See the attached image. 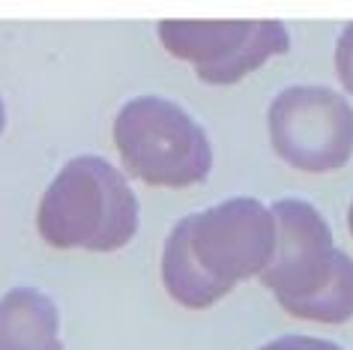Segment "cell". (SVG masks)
<instances>
[{"mask_svg":"<svg viewBox=\"0 0 353 350\" xmlns=\"http://www.w3.org/2000/svg\"><path fill=\"white\" fill-rule=\"evenodd\" d=\"M159 276H162V287L176 305L192 311L210 309L219 300H225V294L201 273L198 264L189 255L186 246V231H183L180 218L174 222V227L168 231L162 258H159Z\"/></svg>","mask_w":353,"mask_h":350,"instance_id":"8","label":"cell"},{"mask_svg":"<svg viewBox=\"0 0 353 350\" xmlns=\"http://www.w3.org/2000/svg\"><path fill=\"white\" fill-rule=\"evenodd\" d=\"M0 350H66L60 309L46 291L15 285L0 294Z\"/></svg>","mask_w":353,"mask_h":350,"instance_id":"7","label":"cell"},{"mask_svg":"<svg viewBox=\"0 0 353 350\" xmlns=\"http://www.w3.org/2000/svg\"><path fill=\"white\" fill-rule=\"evenodd\" d=\"M123 174L153 189H189L213 171L207 129L180 102L141 93L120 105L111 123Z\"/></svg>","mask_w":353,"mask_h":350,"instance_id":"3","label":"cell"},{"mask_svg":"<svg viewBox=\"0 0 353 350\" xmlns=\"http://www.w3.org/2000/svg\"><path fill=\"white\" fill-rule=\"evenodd\" d=\"M198 269L225 296L240 282L261 278L276 249V218L270 204L234 195L180 218Z\"/></svg>","mask_w":353,"mask_h":350,"instance_id":"5","label":"cell"},{"mask_svg":"<svg viewBox=\"0 0 353 350\" xmlns=\"http://www.w3.org/2000/svg\"><path fill=\"white\" fill-rule=\"evenodd\" d=\"M156 37L210 87H231L290 51V30L276 19H168L156 24Z\"/></svg>","mask_w":353,"mask_h":350,"instance_id":"6","label":"cell"},{"mask_svg":"<svg viewBox=\"0 0 353 350\" xmlns=\"http://www.w3.org/2000/svg\"><path fill=\"white\" fill-rule=\"evenodd\" d=\"M332 63H335V75H339L344 93L353 96V21L344 24L341 33H339V39H335Z\"/></svg>","mask_w":353,"mask_h":350,"instance_id":"9","label":"cell"},{"mask_svg":"<svg viewBox=\"0 0 353 350\" xmlns=\"http://www.w3.org/2000/svg\"><path fill=\"white\" fill-rule=\"evenodd\" d=\"M267 132L294 171H341L353 159V102L326 84L281 87L267 108Z\"/></svg>","mask_w":353,"mask_h":350,"instance_id":"4","label":"cell"},{"mask_svg":"<svg viewBox=\"0 0 353 350\" xmlns=\"http://www.w3.org/2000/svg\"><path fill=\"white\" fill-rule=\"evenodd\" d=\"M258 350H344L341 344H335L330 338L321 336H305V332H285L279 338H270L267 344H261Z\"/></svg>","mask_w":353,"mask_h":350,"instance_id":"10","label":"cell"},{"mask_svg":"<svg viewBox=\"0 0 353 350\" xmlns=\"http://www.w3.org/2000/svg\"><path fill=\"white\" fill-rule=\"evenodd\" d=\"M347 231H350V237H353V200H350V207H347Z\"/></svg>","mask_w":353,"mask_h":350,"instance_id":"12","label":"cell"},{"mask_svg":"<svg viewBox=\"0 0 353 350\" xmlns=\"http://www.w3.org/2000/svg\"><path fill=\"white\" fill-rule=\"evenodd\" d=\"M270 209L276 249L261 285L276 296L279 309L326 327L353 320V258L335 246L323 213L303 198H279Z\"/></svg>","mask_w":353,"mask_h":350,"instance_id":"1","label":"cell"},{"mask_svg":"<svg viewBox=\"0 0 353 350\" xmlns=\"http://www.w3.org/2000/svg\"><path fill=\"white\" fill-rule=\"evenodd\" d=\"M6 129V102H3V93H0V135Z\"/></svg>","mask_w":353,"mask_h":350,"instance_id":"11","label":"cell"},{"mask_svg":"<svg viewBox=\"0 0 353 350\" xmlns=\"http://www.w3.org/2000/svg\"><path fill=\"white\" fill-rule=\"evenodd\" d=\"M141 204L132 180L99 153L72 156L46 186L37 234L60 251H120L138 237Z\"/></svg>","mask_w":353,"mask_h":350,"instance_id":"2","label":"cell"}]
</instances>
